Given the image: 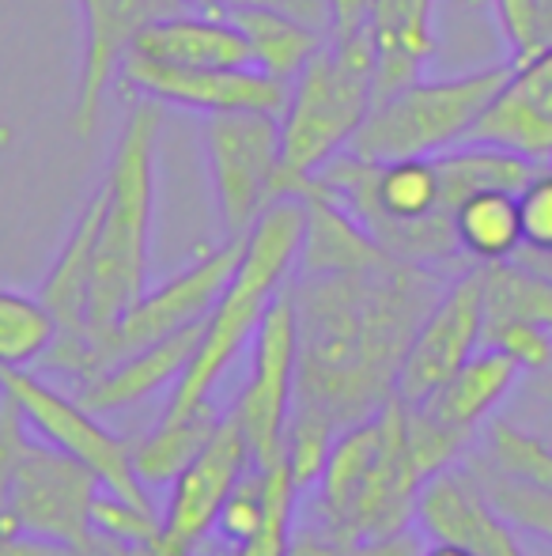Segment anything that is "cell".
Listing matches in <instances>:
<instances>
[{
  "instance_id": "6da1fadb",
  "label": "cell",
  "mask_w": 552,
  "mask_h": 556,
  "mask_svg": "<svg viewBox=\"0 0 552 556\" xmlns=\"http://www.w3.org/2000/svg\"><path fill=\"white\" fill-rule=\"evenodd\" d=\"M450 280L442 269L383 257L363 269L295 273V405L337 432L398 397L409 341Z\"/></svg>"
},
{
  "instance_id": "7a4b0ae2",
  "label": "cell",
  "mask_w": 552,
  "mask_h": 556,
  "mask_svg": "<svg viewBox=\"0 0 552 556\" xmlns=\"http://www.w3.org/2000/svg\"><path fill=\"white\" fill-rule=\"evenodd\" d=\"M432 477L435 469L409 428V405L394 397L375 417L337 435L318 477V519L348 545L406 530Z\"/></svg>"
},
{
  "instance_id": "3957f363",
  "label": "cell",
  "mask_w": 552,
  "mask_h": 556,
  "mask_svg": "<svg viewBox=\"0 0 552 556\" xmlns=\"http://www.w3.org/2000/svg\"><path fill=\"white\" fill-rule=\"evenodd\" d=\"M163 129V103L140 96L118 132L111 170L103 178V224L91 277L88 333L111 330L147 292V254H152L155 213V144Z\"/></svg>"
},
{
  "instance_id": "277c9868",
  "label": "cell",
  "mask_w": 552,
  "mask_h": 556,
  "mask_svg": "<svg viewBox=\"0 0 552 556\" xmlns=\"http://www.w3.org/2000/svg\"><path fill=\"white\" fill-rule=\"evenodd\" d=\"M303 231H307V201L303 198L273 201L258 216V224L246 231L235 277L228 280L216 307L201 323L197 352L182 379L170 387L167 413H185L201 402H213V390L220 387L239 352L254 341L261 315L292 277L303 250Z\"/></svg>"
},
{
  "instance_id": "5b68a950",
  "label": "cell",
  "mask_w": 552,
  "mask_h": 556,
  "mask_svg": "<svg viewBox=\"0 0 552 556\" xmlns=\"http://www.w3.org/2000/svg\"><path fill=\"white\" fill-rule=\"evenodd\" d=\"M378 42L375 30L348 38H325V46L292 80L287 106L280 114L284 148V198H303L310 178L348 152L360 125L375 106Z\"/></svg>"
},
{
  "instance_id": "8992f818",
  "label": "cell",
  "mask_w": 552,
  "mask_h": 556,
  "mask_svg": "<svg viewBox=\"0 0 552 556\" xmlns=\"http://www.w3.org/2000/svg\"><path fill=\"white\" fill-rule=\"evenodd\" d=\"M239 257H243V239H228L223 247L208 250L193 265H185L167 285L147 288L111 330L95 337H76V341L57 337L53 349L42 356V364L50 371L73 375L76 382H88L118 359L147 349V344L167 341V337L205 323V315L216 307L228 280L235 277Z\"/></svg>"
},
{
  "instance_id": "52a82bcc",
  "label": "cell",
  "mask_w": 552,
  "mask_h": 556,
  "mask_svg": "<svg viewBox=\"0 0 552 556\" xmlns=\"http://www.w3.org/2000/svg\"><path fill=\"white\" fill-rule=\"evenodd\" d=\"M511 68L515 65L508 61V65H488L450 80H413L409 88L371 106L348 152L371 163H386L406 155H439L465 144L473 125L508 84Z\"/></svg>"
},
{
  "instance_id": "ba28073f",
  "label": "cell",
  "mask_w": 552,
  "mask_h": 556,
  "mask_svg": "<svg viewBox=\"0 0 552 556\" xmlns=\"http://www.w3.org/2000/svg\"><path fill=\"white\" fill-rule=\"evenodd\" d=\"M0 397L15 405L23 425L35 428L38 440L65 451L68 458L84 462L106 492L129 500V504L152 507V496H147L133 469V443L99 425L95 413L84 409L76 397L53 390L50 382L30 375L27 367H0Z\"/></svg>"
},
{
  "instance_id": "9c48e42d",
  "label": "cell",
  "mask_w": 552,
  "mask_h": 556,
  "mask_svg": "<svg viewBox=\"0 0 552 556\" xmlns=\"http://www.w3.org/2000/svg\"><path fill=\"white\" fill-rule=\"evenodd\" d=\"M208 175L228 239H246L258 216L284 198V148L277 114H208Z\"/></svg>"
},
{
  "instance_id": "30bf717a",
  "label": "cell",
  "mask_w": 552,
  "mask_h": 556,
  "mask_svg": "<svg viewBox=\"0 0 552 556\" xmlns=\"http://www.w3.org/2000/svg\"><path fill=\"white\" fill-rule=\"evenodd\" d=\"M99 477L84 462L68 458L50 443H30L27 432L15 446L12 469V519L23 538L76 549L91 534V507H95Z\"/></svg>"
},
{
  "instance_id": "8fae6325",
  "label": "cell",
  "mask_w": 552,
  "mask_h": 556,
  "mask_svg": "<svg viewBox=\"0 0 552 556\" xmlns=\"http://www.w3.org/2000/svg\"><path fill=\"white\" fill-rule=\"evenodd\" d=\"M295 359H299L295 303L284 285L254 330L251 375L231 409V417L239 420L246 443H251V458L258 469L284 462V432L295 405Z\"/></svg>"
},
{
  "instance_id": "7c38bea8",
  "label": "cell",
  "mask_w": 552,
  "mask_h": 556,
  "mask_svg": "<svg viewBox=\"0 0 552 556\" xmlns=\"http://www.w3.org/2000/svg\"><path fill=\"white\" fill-rule=\"evenodd\" d=\"M485 344V273L462 269L432 303L398 371V402L420 405Z\"/></svg>"
},
{
  "instance_id": "4fadbf2b",
  "label": "cell",
  "mask_w": 552,
  "mask_h": 556,
  "mask_svg": "<svg viewBox=\"0 0 552 556\" xmlns=\"http://www.w3.org/2000/svg\"><path fill=\"white\" fill-rule=\"evenodd\" d=\"M121 80L137 88L140 96L159 99L163 106H190L201 114H284L292 84L269 76L258 65L243 68H178L155 65L144 58H126Z\"/></svg>"
},
{
  "instance_id": "5bb4252c",
  "label": "cell",
  "mask_w": 552,
  "mask_h": 556,
  "mask_svg": "<svg viewBox=\"0 0 552 556\" xmlns=\"http://www.w3.org/2000/svg\"><path fill=\"white\" fill-rule=\"evenodd\" d=\"M246 469H254L251 443H246L239 420L223 413L213 440L170 481V496L163 507V538L178 549H197L205 534H213L223 500L231 496Z\"/></svg>"
},
{
  "instance_id": "9a60e30c",
  "label": "cell",
  "mask_w": 552,
  "mask_h": 556,
  "mask_svg": "<svg viewBox=\"0 0 552 556\" xmlns=\"http://www.w3.org/2000/svg\"><path fill=\"white\" fill-rule=\"evenodd\" d=\"M190 0H80L84 8V61L73 99V129L88 137L103 111L114 73L126 65L137 35L159 15L185 12Z\"/></svg>"
},
{
  "instance_id": "2e32d148",
  "label": "cell",
  "mask_w": 552,
  "mask_h": 556,
  "mask_svg": "<svg viewBox=\"0 0 552 556\" xmlns=\"http://www.w3.org/2000/svg\"><path fill=\"white\" fill-rule=\"evenodd\" d=\"M465 144H488L552 163V46L511 68L508 84L492 99Z\"/></svg>"
},
{
  "instance_id": "e0dca14e",
  "label": "cell",
  "mask_w": 552,
  "mask_h": 556,
  "mask_svg": "<svg viewBox=\"0 0 552 556\" xmlns=\"http://www.w3.org/2000/svg\"><path fill=\"white\" fill-rule=\"evenodd\" d=\"M416 522L435 542L470 545L480 556H530L515 527L488 504L470 469H442L424 484L416 500Z\"/></svg>"
},
{
  "instance_id": "ac0fdd59",
  "label": "cell",
  "mask_w": 552,
  "mask_h": 556,
  "mask_svg": "<svg viewBox=\"0 0 552 556\" xmlns=\"http://www.w3.org/2000/svg\"><path fill=\"white\" fill-rule=\"evenodd\" d=\"M129 58H144L155 65L178 68H243L254 65V50L246 35L228 15L175 12L152 20L137 35Z\"/></svg>"
},
{
  "instance_id": "d6986e66",
  "label": "cell",
  "mask_w": 552,
  "mask_h": 556,
  "mask_svg": "<svg viewBox=\"0 0 552 556\" xmlns=\"http://www.w3.org/2000/svg\"><path fill=\"white\" fill-rule=\"evenodd\" d=\"M197 341H201V323L167 337V341L147 344V349H140L133 356L111 364L106 371H99L95 379L80 382L76 402L95 413V417L99 413H118V409H129V405H140L144 397H152L155 390L175 387V382L182 379L193 352H197Z\"/></svg>"
},
{
  "instance_id": "ffe728a7",
  "label": "cell",
  "mask_w": 552,
  "mask_h": 556,
  "mask_svg": "<svg viewBox=\"0 0 552 556\" xmlns=\"http://www.w3.org/2000/svg\"><path fill=\"white\" fill-rule=\"evenodd\" d=\"M99 224H103V190H95L84 205L80 220L68 231L57 262L50 265L38 300L57 318L61 341H76L88 333V303H91V277H95V247Z\"/></svg>"
},
{
  "instance_id": "44dd1931",
  "label": "cell",
  "mask_w": 552,
  "mask_h": 556,
  "mask_svg": "<svg viewBox=\"0 0 552 556\" xmlns=\"http://www.w3.org/2000/svg\"><path fill=\"white\" fill-rule=\"evenodd\" d=\"M518 375H523V367L515 359L503 356L500 349L480 344L427 402H420V409L439 420V425L454 428V432L473 435L488 420V413L511 394Z\"/></svg>"
},
{
  "instance_id": "7402d4cb",
  "label": "cell",
  "mask_w": 552,
  "mask_h": 556,
  "mask_svg": "<svg viewBox=\"0 0 552 556\" xmlns=\"http://www.w3.org/2000/svg\"><path fill=\"white\" fill-rule=\"evenodd\" d=\"M435 0H375L371 30L378 42L375 103L420 80V68L435 53L432 35Z\"/></svg>"
},
{
  "instance_id": "603a6c76",
  "label": "cell",
  "mask_w": 552,
  "mask_h": 556,
  "mask_svg": "<svg viewBox=\"0 0 552 556\" xmlns=\"http://www.w3.org/2000/svg\"><path fill=\"white\" fill-rule=\"evenodd\" d=\"M303 201H307V231H303V250L299 262H295V273L363 269V265L390 257L345 205L318 193L314 186L303 193Z\"/></svg>"
},
{
  "instance_id": "cb8c5ba5",
  "label": "cell",
  "mask_w": 552,
  "mask_h": 556,
  "mask_svg": "<svg viewBox=\"0 0 552 556\" xmlns=\"http://www.w3.org/2000/svg\"><path fill=\"white\" fill-rule=\"evenodd\" d=\"M454 239L462 257H470L473 265H496L518 257V250L526 247L518 193L485 186V190H473L470 198H462L454 208Z\"/></svg>"
},
{
  "instance_id": "d4e9b609",
  "label": "cell",
  "mask_w": 552,
  "mask_h": 556,
  "mask_svg": "<svg viewBox=\"0 0 552 556\" xmlns=\"http://www.w3.org/2000/svg\"><path fill=\"white\" fill-rule=\"evenodd\" d=\"M223 413L216 402H201L185 413H163L159 425L133 443V469L144 489L170 484L220 428Z\"/></svg>"
},
{
  "instance_id": "484cf974",
  "label": "cell",
  "mask_w": 552,
  "mask_h": 556,
  "mask_svg": "<svg viewBox=\"0 0 552 556\" xmlns=\"http://www.w3.org/2000/svg\"><path fill=\"white\" fill-rule=\"evenodd\" d=\"M216 15H228V20L243 30L254 50V65L287 84L303 73V65H307L325 46V38H330V35H322V30L307 27V23L292 20V15L277 12V8H228V12H216Z\"/></svg>"
},
{
  "instance_id": "4316f807",
  "label": "cell",
  "mask_w": 552,
  "mask_h": 556,
  "mask_svg": "<svg viewBox=\"0 0 552 556\" xmlns=\"http://www.w3.org/2000/svg\"><path fill=\"white\" fill-rule=\"evenodd\" d=\"M480 273H485V323L523 318L552 330V277L530 269L518 257L480 265Z\"/></svg>"
},
{
  "instance_id": "83f0119b",
  "label": "cell",
  "mask_w": 552,
  "mask_h": 556,
  "mask_svg": "<svg viewBox=\"0 0 552 556\" xmlns=\"http://www.w3.org/2000/svg\"><path fill=\"white\" fill-rule=\"evenodd\" d=\"M57 333V318L38 295L0 288V367L42 364Z\"/></svg>"
},
{
  "instance_id": "f1b7e54d",
  "label": "cell",
  "mask_w": 552,
  "mask_h": 556,
  "mask_svg": "<svg viewBox=\"0 0 552 556\" xmlns=\"http://www.w3.org/2000/svg\"><path fill=\"white\" fill-rule=\"evenodd\" d=\"M488 466L518 484L552 492V446L538 435L523 432L511 420L488 425Z\"/></svg>"
},
{
  "instance_id": "f546056e",
  "label": "cell",
  "mask_w": 552,
  "mask_h": 556,
  "mask_svg": "<svg viewBox=\"0 0 552 556\" xmlns=\"http://www.w3.org/2000/svg\"><path fill=\"white\" fill-rule=\"evenodd\" d=\"M473 481L480 484L488 504H492L511 527L530 530V534L552 542V492H538V489H530V484L511 481V477H503L500 469H492L488 462L473 469Z\"/></svg>"
},
{
  "instance_id": "4dcf8cb0",
  "label": "cell",
  "mask_w": 552,
  "mask_h": 556,
  "mask_svg": "<svg viewBox=\"0 0 552 556\" xmlns=\"http://www.w3.org/2000/svg\"><path fill=\"white\" fill-rule=\"evenodd\" d=\"M303 492L295 489L292 473H287L284 462L266 469V519H261L258 534L251 542L235 545L231 556H284L287 542H292V530H295V511H299V500Z\"/></svg>"
},
{
  "instance_id": "1f68e13d",
  "label": "cell",
  "mask_w": 552,
  "mask_h": 556,
  "mask_svg": "<svg viewBox=\"0 0 552 556\" xmlns=\"http://www.w3.org/2000/svg\"><path fill=\"white\" fill-rule=\"evenodd\" d=\"M337 435L341 432L330 425V420L314 417V413L292 409V420H287V432H284V466L299 492H307L318 484Z\"/></svg>"
},
{
  "instance_id": "d6a6232c",
  "label": "cell",
  "mask_w": 552,
  "mask_h": 556,
  "mask_svg": "<svg viewBox=\"0 0 552 556\" xmlns=\"http://www.w3.org/2000/svg\"><path fill=\"white\" fill-rule=\"evenodd\" d=\"M261 519H266V469H246L239 477V484L231 489V496L223 500L220 515H216L213 534L220 538L223 545H243L258 534Z\"/></svg>"
},
{
  "instance_id": "836d02e7",
  "label": "cell",
  "mask_w": 552,
  "mask_h": 556,
  "mask_svg": "<svg viewBox=\"0 0 552 556\" xmlns=\"http://www.w3.org/2000/svg\"><path fill=\"white\" fill-rule=\"evenodd\" d=\"M485 344L511 356L523 371H545L552 364V330L538 323H523V318L485 323Z\"/></svg>"
},
{
  "instance_id": "e575fe53",
  "label": "cell",
  "mask_w": 552,
  "mask_h": 556,
  "mask_svg": "<svg viewBox=\"0 0 552 556\" xmlns=\"http://www.w3.org/2000/svg\"><path fill=\"white\" fill-rule=\"evenodd\" d=\"M91 530L121 538V542H159L163 515H155L152 507L129 504V500H121L103 489L95 500V507H91Z\"/></svg>"
},
{
  "instance_id": "d590c367",
  "label": "cell",
  "mask_w": 552,
  "mask_h": 556,
  "mask_svg": "<svg viewBox=\"0 0 552 556\" xmlns=\"http://www.w3.org/2000/svg\"><path fill=\"white\" fill-rule=\"evenodd\" d=\"M488 4H492L496 23H500L503 38L511 46V65H523L534 53L552 46L538 0H488Z\"/></svg>"
},
{
  "instance_id": "8d00e7d4",
  "label": "cell",
  "mask_w": 552,
  "mask_h": 556,
  "mask_svg": "<svg viewBox=\"0 0 552 556\" xmlns=\"http://www.w3.org/2000/svg\"><path fill=\"white\" fill-rule=\"evenodd\" d=\"M518 213H523V250L552 254V163L538 170L518 190Z\"/></svg>"
},
{
  "instance_id": "74e56055",
  "label": "cell",
  "mask_w": 552,
  "mask_h": 556,
  "mask_svg": "<svg viewBox=\"0 0 552 556\" xmlns=\"http://www.w3.org/2000/svg\"><path fill=\"white\" fill-rule=\"evenodd\" d=\"M27 432L23 417L15 413V405L0 402V538H23L20 522L12 519V469H15V446L20 435Z\"/></svg>"
},
{
  "instance_id": "f35d334b",
  "label": "cell",
  "mask_w": 552,
  "mask_h": 556,
  "mask_svg": "<svg viewBox=\"0 0 552 556\" xmlns=\"http://www.w3.org/2000/svg\"><path fill=\"white\" fill-rule=\"evenodd\" d=\"M73 553L76 556H193L190 549L170 545L167 538H159V542H121V538L99 534V530H91Z\"/></svg>"
},
{
  "instance_id": "ab89813d",
  "label": "cell",
  "mask_w": 552,
  "mask_h": 556,
  "mask_svg": "<svg viewBox=\"0 0 552 556\" xmlns=\"http://www.w3.org/2000/svg\"><path fill=\"white\" fill-rule=\"evenodd\" d=\"M284 556H348V542L337 538L318 519V522H307V527L292 530V542H287Z\"/></svg>"
},
{
  "instance_id": "60d3db41",
  "label": "cell",
  "mask_w": 552,
  "mask_h": 556,
  "mask_svg": "<svg viewBox=\"0 0 552 556\" xmlns=\"http://www.w3.org/2000/svg\"><path fill=\"white\" fill-rule=\"evenodd\" d=\"M424 534H416L413 527L394 530V534H375L360 538L348 545V556H424Z\"/></svg>"
},
{
  "instance_id": "b9f144b4",
  "label": "cell",
  "mask_w": 552,
  "mask_h": 556,
  "mask_svg": "<svg viewBox=\"0 0 552 556\" xmlns=\"http://www.w3.org/2000/svg\"><path fill=\"white\" fill-rule=\"evenodd\" d=\"M375 0H330V38H348L371 27Z\"/></svg>"
},
{
  "instance_id": "7bdbcfd3",
  "label": "cell",
  "mask_w": 552,
  "mask_h": 556,
  "mask_svg": "<svg viewBox=\"0 0 552 556\" xmlns=\"http://www.w3.org/2000/svg\"><path fill=\"white\" fill-rule=\"evenodd\" d=\"M0 556H73V549L35 542V538H0Z\"/></svg>"
},
{
  "instance_id": "ee69618b",
  "label": "cell",
  "mask_w": 552,
  "mask_h": 556,
  "mask_svg": "<svg viewBox=\"0 0 552 556\" xmlns=\"http://www.w3.org/2000/svg\"><path fill=\"white\" fill-rule=\"evenodd\" d=\"M424 556H480V553H473L470 545H458V542H435L427 545Z\"/></svg>"
},
{
  "instance_id": "f6af8a7d",
  "label": "cell",
  "mask_w": 552,
  "mask_h": 556,
  "mask_svg": "<svg viewBox=\"0 0 552 556\" xmlns=\"http://www.w3.org/2000/svg\"><path fill=\"white\" fill-rule=\"evenodd\" d=\"M518 262H526L530 269L545 273V277H552V254H534V250H518Z\"/></svg>"
},
{
  "instance_id": "bcb514c9",
  "label": "cell",
  "mask_w": 552,
  "mask_h": 556,
  "mask_svg": "<svg viewBox=\"0 0 552 556\" xmlns=\"http://www.w3.org/2000/svg\"><path fill=\"white\" fill-rule=\"evenodd\" d=\"M541 4V20H545V30H549V42H552V0H538Z\"/></svg>"
},
{
  "instance_id": "7dc6e473",
  "label": "cell",
  "mask_w": 552,
  "mask_h": 556,
  "mask_svg": "<svg viewBox=\"0 0 552 556\" xmlns=\"http://www.w3.org/2000/svg\"><path fill=\"white\" fill-rule=\"evenodd\" d=\"M0 402H4V397H0Z\"/></svg>"
},
{
  "instance_id": "c3c4849f",
  "label": "cell",
  "mask_w": 552,
  "mask_h": 556,
  "mask_svg": "<svg viewBox=\"0 0 552 556\" xmlns=\"http://www.w3.org/2000/svg\"><path fill=\"white\" fill-rule=\"evenodd\" d=\"M73 556H76V553H73Z\"/></svg>"
}]
</instances>
